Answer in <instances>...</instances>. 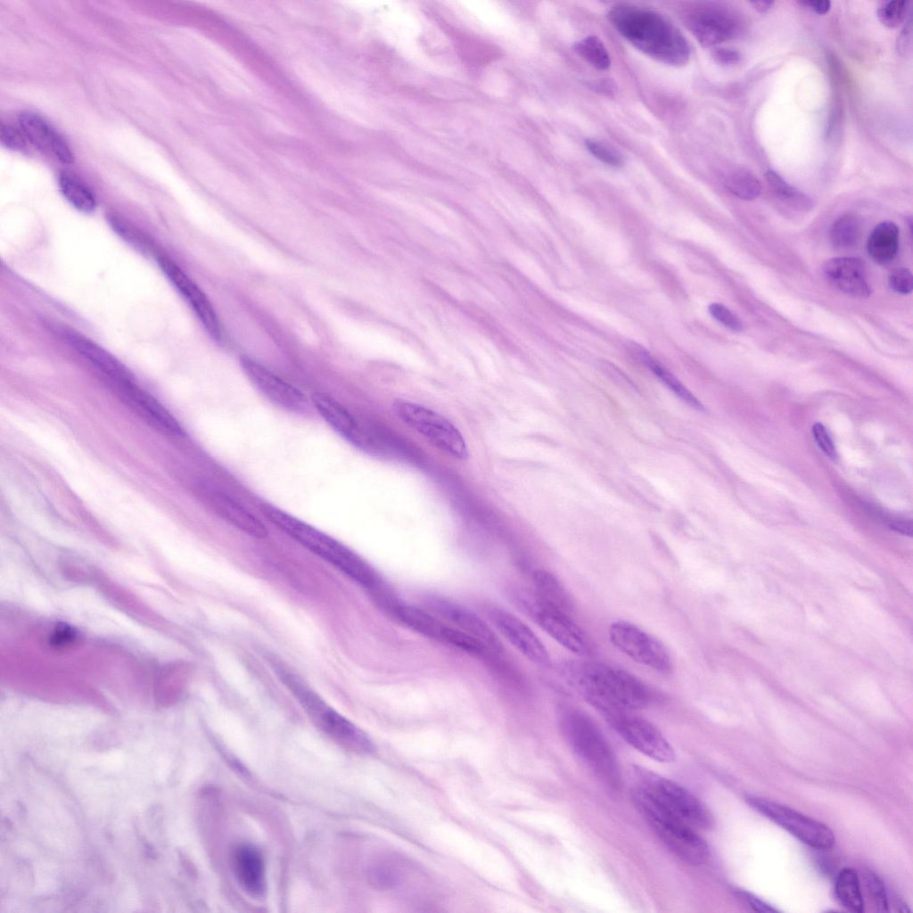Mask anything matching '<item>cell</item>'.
<instances>
[{"instance_id":"cell-44","label":"cell","mask_w":913,"mask_h":913,"mask_svg":"<svg viewBox=\"0 0 913 913\" xmlns=\"http://www.w3.org/2000/svg\"><path fill=\"white\" fill-rule=\"evenodd\" d=\"M713 58L720 64L733 65L739 62L741 54L738 51L730 48L720 47L713 51Z\"/></svg>"},{"instance_id":"cell-33","label":"cell","mask_w":913,"mask_h":913,"mask_svg":"<svg viewBox=\"0 0 913 913\" xmlns=\"http://www.w3.org/2000/svg\"><path fill=\"white\" fill-rule=\"evenodd\" d=\"M766 179L774 192L783 200L798 208L807 209L810 206V200L807 195L787 184L774 170L769 169L767 171Z\"/></svg>"},{"instance_id":"cell-11","label":"cell","mask_w":913,"mask_h":913,"mask_svg":"<svg viewBox=\"0 0 913 913\" xmlns=\"http://www.w3.org/2000/svg\"><path fill=\"white\" fill-rule=\"evenodd\" d=\"M612 644L637 663L667 674L672 670L671 657L665 646L642 628L616 621L609 627Z\"/></svg>"},{"instance_id":"cell-30","label":"cell","mask_w":913,"mask_h":913,"mask_svg":"<svg viewBox=\"0 0 913 913\" xmlns=\"http://www.w3.org/2000/svg\"><path fill=\"white\" fill-rule=\"evenodd\" d=\"M574 51L594 68L605 70L610 67L611 59L608 51L596 36H588L576 42Z\"/></svg>"},{"instance_id":"cell-3","label":"cell","mask_w":913,"mask_h":913,"mask_svg":"<svg viewBox=\"0 0 913 913\" xmlns=\"http://www.w3.org/2000/svg\"><path fill=\"white\" fill-rule=\"evenodd\" d=\"M261 511L281 531L368 589L373 596L387 588L365 560L331 536L275 506L263 505Z\"/></svg>"},{"instance_id":"cell-43","label":"cell","mask_w":913,"mask_h":913,"mask_svg":"<svg viewBox=\"0 0 913 913\" xmlns=\"http://www.w3.org/2000/svg\"><path fill=\"white\" fill-rule=\"evenodd\" d=\"M912 48V24L911 19H909L907 24L904 26L897 40V50L898 53L902 56H907L911 53Z\"/></svg>"},{"instance_id":"cell-4","label":"cell","mask_w":913,"mask_h":913,"mask_svg":"<svg viewBox=\"0 0 913 913\" xmlns=\"http://www.w3.org/2000/svg\"><path fill=\"white\" fill-rule=\"evenodd\" d=\"M279 675L314 724L332 740L354 752L373 749L372 741L361 729L331 708L298 677L287 670H281Z\"/></svg>"},{"instance_id":"cell-12","label":"cell","mask_w":913,"mask_h":913,"mask_svg":"<svg viewBox=\"0 0 913 913\" xmlns=\"http://www.w3.org/2000/svg\"><path fill=\"white\" fill-rule=\"evenodd\" d=\"M685 20L696 40L705 47L734 38L740 32V21L725 6L706 3L690 8Z\"/></svg>"},{"instance_id":"cell-8","label":"cell","mask_w":913,"mask_h":913,"mask_svg":"<svg viewBox=\"0 0 913 913\" xmlns=\"http://www.w3.org/2000/svg\"><path fill=\"white\" fill-rule=\"evenodd\" d=\"M392 408L404 424L440 450L458 460H466L469 457L463 434L441 414L402 399L394 400Z\"/></svg>"},{"instance_id":"cell-22","label":"cell","mask_w":913,"mask_h":913,"mask_svg":"<svg viewBox=\"0 0 913 913\" xmlns=\"http://www.w3.org/2000/svg\"><path fill=\"white\" fill-rule=\"evenodd\" d=\"M230 862L234 878L248 895L260 898L266 892V868L260 851L251 844L241 843L231 851Z\"/></svg>"},{"instance_id":"cell-10","label":"cell","mask_w":913,"mask_h":913,"mask_svg":"<svg viewBox=\"0 0 913 913\" xmlns=\"http://www.w3.org/2000/svg\"><path fill=\"white\" fill-rule=\"evenodd\" d=\"M745 801L755 810L813 848L829 849L835 843L833 831L820 821L757 795L746 794Z\"/></svg>"},{"instance_id":"cell-19","label":"cell","mask_w":913,"mask_h":913,"mask_svg":"<svg viewBox=\"0 0 913 913\" xmlns=\"http://www.w3.org/2000/svg\"><path fill=\"white\" fill-rule=\"evenodd\" d=\"M528 610L539 626L562 646L579 655L588 654V637L569 614L546 606L538 598L531 601Z\"/></svg>"},{"instance_id":"cell-13","label":"cell","mask_w":913,"mask_h":913,"mask_svg":"<svg viewBox=\"0 0 913 913\" xmlns=\"http://www.w3.org/2000/svg\"><path fill=\"white\" fill-rule=\"evenodd\" d=\"M312 401L325 422L341 437L362 450L377 453L381 432L360 423L341 403L332 397L315 393Z\"/></svg>"},{"instance_id":"cell-34","label":"cell","mask_w":913,"mask_h":913,"mask_svg":"<svg viewBox=\"0 0 913 913\" xmlns=\"http://www.w3.org/2000/svg\"><path fill=\"white\" fill-rule=\"evenodd\" d=\"M864 882L867 891L878 911H888L889 900L885 886L880 877L874 872L867 869L864 873Z\"/></svg>"},{"instance_id":"cell-40","label":"cell","mask_w":913,"mask_h":913,"mask_svg":"<svg viewBox=\"0 0 913 913\" xmlns=\"http://www.w3.org/2000/svg\"><path fill=\"white\" fill-rule=\"evenodd\" d=\"M888 283L894 292L904 295L909 294L913 287L912 274L908 268H896L889 275Z\"/></svg>"},{"instance_id":"cell-16","label":"cell","mask_w":913,"mask_h":913,"mask_svg":"<svg viewBox=\"0 0 913 913\" xmlns=\"http://www.w3.org/2000/svg\"><path fill=\"white\" fill-rule=\"evenodd\" d=\"M426 605L432 613L479 641L488 651L502 650V643L495 631L472 610L440 596L428 597Z\"/></svg>"},{"instance_id":"cell-47","label":"cell","mask_w":913,"mask_h":913,"mask_svg":"<svg viewBox=\"0 0 913 913\" xmlns=\"http://www.w3.org/2000/svg\"><path fill=\"white\" fill-rule=\"evenodd\" d=\"M803 4L818 14H826L831 7L829 1H810Z\"/></svg>"},{"instance_id":"cell-38","label":"cell","mask_w":913,"mask_h":913,"mask_svg":"<svg viewBox=\"0 0 913 913\" xmlns=\"http://www.w3.org/2000/svg\"><path fill=\"white\" fill-rule=\"evenodd\" d=\"M708 309L711 316L725 327L735 332L743 329L740 319L724 305L714 302L709 305Z\"/></svg>"},{"instance_id":"cell-23","label":"cell","mask_w":913,"mask_h":913,"mask_svg":"<svg viewBox=\"0 0 913 913\" xmlns=\"http://www.w3.org/2000/svg\"><path fill=\"white\" fill-rule=\"evenodd\" d=\"M826 278L847 295L865 298L871 294L863 262L857 258L839 257L828 259L823 266Z\"/></svg>"},{"instance_id":"cell-9","label":"cell","mask_w":913,"mask_h":913,"mask_svg":"<svg viewBox=\"0 0 913 913\" xmlns=\"http://www.w3.org/2000/svg\"><path fill=\"white\" fill-rule=\"evenodd\" d=\"M637 789L664 810L693 828L709 829L713 818L706 806L680 785L651 772H642Z\"/></svg>"},{"instance_id":"cell-18","label":"cell","mask_w":913,"mask_h":913,"mask_svg":"<svg viewBox=\"0 0 913 913\" xmlns=\"http://www.w3.org/2000/svg\"><path fill=\"white\" fill-rule=\"evenodd\" d=\"M195 491L218 515L238 530L257 539L267 536L268 531L262 522L213 484L199 481L195 484Z\"/></svg>"},{"instance_id":"cell-25","label":"cell","mask_w":913,"mask_h":913,"mask_svg":"<svg viewBox=\"0 0 913 913\" xmlns=\"http://www.w3.org/2000/svg\"><path fill=\"white\" fill-rule=\"evenodd\" d=\"M867 249L871 259L880 265L892 261L899 249L897 226L891 221L878 224L868 236Z\"/></svg>"},{"instance_id":"cell-32","label":"cell","mask_w":913,"mask_h":913,"mask_svg":"<svg viewBox=\"0 0 913 913\" xmlns=\"http://www.w3.org/2000/svg\"><path fill=\"white\" fill-rule=\"evenodd\" d=\"M108 220L113 230L136 250L144 254L154 251L150 240L127 220L115 214L109 215Z\"/></svg>"},{"instance_id":"cell-28","label":"cell","mask_w":913,"mask_h":913,"mask_svg":"<svg viewBox=\"0 0 913 913\" xmlns=\"http://www.w3.org/2000/svg\"><path fill=\"white\" fill-rule=\"evenodd\" d=\"M638 354L641 361L679 399L695 409H703L700 401L645 350H639Z\"/></svg>"},{"instance_id":"cell-29","label":"cell","mask_w":913,"mask_h":913,"mask_svg":"<svg viewBox=\"0 0 913 913\" xmlns=\"http://www.w3.org/2000/svg\"><path fill=\"white\" fill-rule=\"evenodd\" d=\"M860 236L858 218L851 214L837 218L830 229V241L836 249H849L854 246Z\"/></svg>"},{"instance_id":"cell-41","label":"cell","mask_w":913,"mask_h":913,"mask_svg":"<svg viewBox=\"0 0 913 913\" xmlns=\"http://www.w3.org/2000/svg\"><path fill=\"white\" fill-rule=\"evenodd\" d=\"M811 432L818 448L830 459L835 460L837 458L836 449L825 426L820 423H816L812 426Z\"/></svg>"},{"instance_id":"cell-48","label":"cell","mask_w":913,"mask_h":913,"mask_svg":"<svg viewBox=\"0 0 913 913\" xmlns=\"http://www.w3.org/2000/svg\"><path fill=\"white\" fill-rule=\"evenodd\" d=\"M751 4H753V8L756 9L757 11H759L760 12H768L772 7V5L774 4V2H770V1H753V2H751Z\"/></svg>"},{"instance_id":"cell-46","label":"cell","mask_w":913,"mask_h":913,"mask_svg":"<svg viewBox=\"0 0 913 913\" xmlns=\"http://www.w3.org/2000/svg\"><path fill=\"white\" fill-rule=\"evenodd\" d=\"M889 528L903 535H912L911 521H892L889 523Z\"/></svg>"},{"instance_id":"cell-21","label":"cell","mask_w":913,"mask_h":913,"mask_svg":"<svg viewBox=\"0 0 913 913\" xmlns=\"http://www.w3.org/2000/svg\"><path fill=\"white\" fill-rule=\"evenodd\" d=\"M19 128L27 141L62 163L74 161V154L62 136L37 113L25 111L18 118Z\"/></svg>"},{"instance_id":"cell-24","label":"cell","mask_w":913,"mask_h":913,"mask_svg":"<svg viewBox=\"0 0 913 913\" xmlns=\"http://www.w3.org/2000/svg\"><path fill=\"white\" fill-rule=\"evenodd\" d=\"M533 582L537 598L540 603L570 615L572 602L565 588L554 574L545 570H538L533 574Z\"/></svg>"},{"instance_id":"cell-27","label":"cell","mask_w":913,"mask_h":913,"mask_svg":"<svg viewBox=\"0 0 913 913\" xmlns=\"http://www.w3.org/2000/svg\"><path fill=\"white\" fill-rule=\"evenodd\" d=\"M59 187L64 198L76 210L91 213L95 210L96 200L90 188L73 175L62 173Z\"/></svg>"},{"instance_id":"cell-15","label":"cell","mask_w":913,"mask_h":913,"mask_svg":"<svg viewBox=\"0 0 913 913\" xmlns=\"http://www.w3.org/2000/svg\"><path fill=\"white\" fill-rule=\"evenodd\" d=\"M156 260L165 276L191 306L206 331L217 341H223L224 332L218 315L202 289L169 258L156 253Z\"/></svg>"},{"instance_id":"cell-5","label":"cell","mask_w":913,"mask_h":913,"mask_svg":"<svg viewBox=\"0 0 913 913\" xmlns=\"http://www.w3.org/2000/svg\"><path fill=\"white\" fill-rule=\"evenodd\" d=\"M563 730L576 754L611 786L620 785V769L615 755L596 723L580 711L564 715Z\"/></svg>"},{"instance_id":"cell-14","label":"cell","mask_w":913,"mask_h":913,"mask_svg":"<svg viewBox=\"0 0 913 913\" xmlns=\"http://www.w3.org/2000/svg\"><path fill=\"white\" fill-rule=\"evenodd\" d=\"M620 736L643 754L661 762L674 760L675 753L661 731L652 723L631 712L606 718Z\"/></svg>"},{"instance_id":"cell-6","label":"cell","mask_w":913,"mask_h":913,"mask_svg":"<svg viewBox=\"0 0 913 913\" xmlns=\"http://www.w3.org/2000/svg\"><path fill=\"white\" fill-rule=\"evenodd\" d=\"M633 798L656 835L674 854L693 865L708 860V845L695 828L664 810L639 789Z\"/></svg>"},{"instance_id":"cell-17","label":"cell","mask_w":913,"mask_h":913,"mask_svg":"<svg viewBox=\"0 0 913 913\" xmlns=\"http://www.w3.org/2000/svg\"><path fill=\"white\" fill-rule=\"evenodd\" d=\"M240 362L250 381L275 404L293 412L307 409V398L298 388L250 357L243 356Z\"/></svg>"},{"instance_id":"cell-1","label":"cell","mask_w":913,"mask_h":913,"mask_svg":"<svg viewBox=\"0 0 913 913\" xmlns=\"http://www.w3.org/2000/svg\"><path fill=\"white\" fill-rule=\"evenodd\" d=\"M610 22L637 50L662 63L683 66L690 46L679 29L658 12L626 3L608 12Z\"/></svg>"},{"instance_id":"cell-20","label":"cell","mask_w":913,"mask_h":913,"mask_svg":"<svg viewBox=\"0 0 913 913\" xmlns=\"http://www.w3.org/2000/svg\"><path fill=\"white\" fill-rule=\"evenodd\" d=\"M489 619L501 636L531 662L543 666L550 663L545 645L521 619L499 608L490 610Z\"/></svg>"},{"instance_id":"cell-37","label":"cell","mask_w":913,"mask_h":913,"mask_svg":"<svg viewBox=\"0 0 913 913\" xmlns=\"http://www.w3.org/2000/svg\"><path fill=\"white\" fill-rule=\"evenodd\" d=\"M78 639L77 631L70 625L58 624L49 633L48 644L56 649L70 647Z\"/></svg>"},{"instance_id":"cell-35","label":"cell","mask_w":913,"mask_h":913,"mask_svg":"<svg viewBox=\"0 0 913 913\" xmlns=\"http://www.w3.org/2000/svg\"><path fill=\"white\" fill-rule=\"evenodd\" d=\"M909 3L906 1H890L884 4L877 11L880 22L888 28L899 26L906 18Z\"/></svg>"},{"instance_id":"cell-2","label":"cell","mask_w":913,"mask_h":913,"mask_svg":"<svg viewBox=\"0 0 913 913\" xmlns=\"http://www.w3.org/2000/svg\"><path fill=\"white\" fill-rule=\"evenodd\" d=\"M576 689L606 718L648 707L655 691L643 680L617 667L581 663L572 670Z\"/></svg>"},{"instance_id":"cell-42","label":"cell","mask_w":913,"mask_h":913,"mask_svg":"<svg viewBox=\"0 0 913 913\" xmlns=\"http://www.w3.org/2000/svg\"><path fill=\"white\" fill-rule=\"evenodd\" d=\"M735 892H736V895L740 900H743L745 903H747L755 911H758V912H777L778 911L777 909H775L771 905L768 904L764 901L759 899L757 896H755L754 894H753V893H751V892H749L747 891L736 890Z\"/></svg>"},{"instance_id":"cell-7","label":"cell","mask_w":913,"mask_h":913,"mask_svg":"<svg viewBox=\"0 0 913 913\" xmlns=\"http://www.w3.org/2000/svg\"><path fill=\"white\" fill-rule=\"evenodd\" d=\"M399 622L415 632L440 643L480 656L486 647L479 641L448 624L429 610L400 602L393 595L379 604Z\"/></svg>"},{"instance_id":"cell-31","label":"cell","mask_w":913,"mask_h":913,"mask_svg":"<svg viewBox=\"0 0 913 913\" xmlns=\"http://www.w3.org/2000/svg\"><path fill=\"white\" fill-rule=\"evenodd\" d=\"M726 185L733 194L744 200H753L761 192V185L759 179L753 173L745 169H739L731 174Z\"/></svg>"},{"instance_id":"cell-36","label":"cell","mask_w":913,"mask_h":913,"mask_svg":"<svg viewBox=\"0 0 913 913\" xmlns=\"http://www.w3.org/2000/svg\"><path fill=\"white\" fill-rule=\"evenodd\" d=\"M585 145L588 151L600 161L613 167L622 165L621 156L613 148L594 139H587Z\"/></svg>"},{"instance_id":"cell-26","label":"cell","mask_w":913,"mask_h":913,"mask_svg":"<svg viewBox=\"0 0 913 913\" xmlns=\"http://www.w3.org/2000/svg\"><path fill=\"white\" fill-rule=\"evenodd\" d=\"M835 892L840 904L847 910L854 913L864 910L860 882L854 869L844 868L841 870L836 877Z\"/></svg>"},{"instance_id":"cell-45","label":"cell","mask_w":913,"mask_h":913,"mask_svg":"<svg viewBox=\"0 0 913 913\" xmlns=\"http://www.w3.org/2000/svg\"><path fill=\"white\" fill-rule=\"evenodd\" d=\"M589 87L601 95H612L616 91V84L609 78H602L589 83Z\"/></svg>"},{"instance_id":"cell-39","label":"cell","mask_w":913,"mask_h":913,"mask_svg":"<svg viewBox=\"0 0 913 913\" xmlns=\"http://www.w3.org/2000/svg\"><path fill=\"white\" fill-rule=\"evenodd\" d=\"M0 138L5 147L13 151L26 149L27 143H29L19 127H13L8 124L1 125Z\"/></svg>"}]
</instances>
